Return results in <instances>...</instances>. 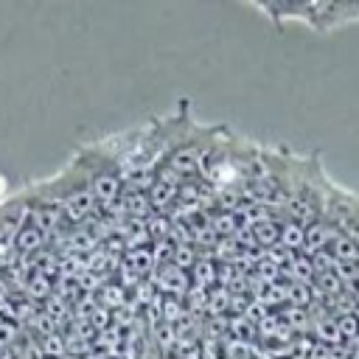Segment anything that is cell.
I'll return each mask as SVG.
<instances>
[{
    "label": "cell",
    "mask_w": 359,
    "mask_h": 359,
    "mask_svg": "<svg viewBox=\"0 0 359 359\" xmlns=\"http://www.w3.org/2000/svg\"><path fill=\"white\" fill-rule=\"evenodd\" d=\"M317 292H320V297L328 303V300H334V297H339L342 292H345V286H342V280L337 278V272L331 269V272H317V278H314V283H311Z\"/></svg>",
    "instance_id": "cell-7"
},
{
    "label": "cell",
    "mask_w": 359,
    "mask_h": 359,
    "mask_svg": "<svg viewBox=\"0 0 359 359\" xmlns=\"http://www.w3.org/2000/svg\"><path fill=\"white\" fill-rule=\"evenodd\" d=\"M337 328H339L342 342H353V339L359 337V320H356L353 314H342V317H337Z\"/></svg>",
    "instance_id": "cell-10"
},
{
    "label": "cell",
    "mask_w": 359,
    "mask_h": 359,
    "mask_svg": "<svg viewBox=\"0 0 359 359\" xmlns=\"http://www.w3.org/2000/svg\"><path fill=\"white\" fill-rule=\"evenodd\" d=\"M191 283L210 292V289L219 283V264H213L208 255L199 258V261L194 264V269H191Z\"/></svg>",
    "instance_id": "cell-5"
},
{
    "label": "cell",
    "mask_w": 359,
    "mask_h": 359,
    "mask_svg": "<svg viewBox=\"0 0 359 359\" xmlns=\"http://www.w3.org/2000/svg\"><path fill=\"white\" fill-rule=\"evenodd\" d=\"M328 250H331V255H334L337 261H342V264H356V261H359V244H356L351 236H345L342 230L334 233Z\"/></svg>",
    "instance_id": "cell-6"
},
{
    "label": "cell",
    "mask_w": 359,
    "mask_h": 359,
    "mask_svg": "<svg viewBox=\"0 0 359 359\" xmlns=\"http://www.w3.org/2000/svg\"><path fill=\"white\" fill-rule=\"evenodd\" d=\"M334 227H328L325 222H311V224H306V247H303V252L306 255H314V252H320V250H328V244H331V238H334Z\"/></svg>",
    "instance_id": "cell-3"
},
{
    "label": "cell",
    "mask_w": 359,
    "mask_h": 359,
    "mask_svg": "<svg viewBox=\"0 0 359 359\" xmlns=\"http://www.w3.org/2000/svg\"><path fill=\"white\" fill-rule=\"evenodd\" d=\"M353 317H356V320H359V303H356V311H353Z\"/></svg>",
    "instance_id": "cell-12"
},
{
    "label": "cell",
    "mask_w": 359,
    "mask_h": 359,
    "mask_svg": "<svg viewBox=\"0 0 359 359\" xmlns=\"http://www.w3.org/2000/svg\"><path fill=\"white\" fill-rule=\"evenodd\" d=\"M154 286H157V292H163L165 297H185L188 292H191V272H185V269H180V266H174V264H165V266H157L154 272H151V278H149Z\"/></svg>",
    "instance_id": "cell-1"
},
{
    "label": "cell",
    "mask_w": 359,
    "mask_h": 359,
    "mask_svg": "<svg viewBox=\"0 0 359 359\" xmlns=\"http://www.w3.org/2000/svg\"><path fill=\"white\" fill-rule=\"evenodd\" d=\"M146 196H149L151 210L165 213L168 208L177 205V199H180V188H177V185H168V182H163V180L154 177V182H151V188L146 191Z\"/></svg>",
    "instance_id": "cell-2"
},
{
    "label": "cell",
    "mask_w": 359,
    "mask_h": 359,
    "mask_svg": "<svg viewBox=\"0 0 359 359\" xmlns=\"http://www.w3.org/2000/svg\"><path fill=\"white\" fill-rule=\"evenodd\" d=\"M278 247L280 250H286V252H303V247H306V227L303 224H297V222H283L280 224V238H278Z\"/></svg>",
    "instance_id": "cell-4"
},
{
    "label": "cell",
    "mask_w": 359,
    "mask_h": 359,
    "mask_svg": "<svg viewBox=\"0 0 359 359\" xmlns=\"http://www.w3.org/2000/svg\"><path fill=\"white\" fill-rule=\"evenodd\" d=\"M351 294H353V297H356V303H359V283L353 286V292H351Z\"/></svg>",
    "instance_id": "cell-11"
},
{
    "label": "cell",
    "mask_w": 359,
    "mask_h": 359,
    "mask_svg": "<svg viewBox=\"0 0 359 359\" xmlns=\"http://www.w3.org/2000/svg\"><path fill=\"white\" fill-rule=\"evenodd\" d=\"M196 261H199V252H196V247H194V244H177V247H174V261H171L174 266H180V269L191 272Z\"/></svg>",
    "instance_id": "cell-9"
},
{
    "label": "cell",
    "mask_w": 359,
    "mask_h": 359,
    "mask_svg": "<svg viewBox=\"0 0 359 359\" xmlns=\"http://www.w3.org/2000/svg\"><path fill=\"white\" fill-rule=\"evenodd\" d=\"M252 230V238H255V247H278V238H280V224L275 222V219H266V222H261V224H255V227H250Z\"/></svg>",
    "instance_id": "cell-8"
},
{
    "label": "cell",
    "mask_w": 359,
    "mask_h": 359,
    "mask_svg": "<svg viewBox=\"0 0 359 359\" xmlns=\"http://www.w3.org/2000/svg\"><path fill=\"white\" fill-rule=\"evenodd\" d=\"M348 359H359V356H348Z\"/></svg>",
    "instance_id": "cell-13"
}]
</instances>
